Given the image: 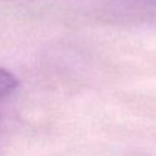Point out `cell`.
I'll list each match as a JSON object with an SVG mask.
<instances>
[{
  "instance_id": "obj_1",
  "label": "cell",
  "mask_w": 156,
  "mask_h": 156,
  "mask_svg": "<svg viewBox=\"0 0 156 156\" xmlns=\"http://www.w3.org/2000/svg\"><path fill=\"white\" fill-rule=\"evenodd\" d=\"M18 77L9 70L0 67V102L8 99L18 88Z\"/></svg>"
}]
</instances>
